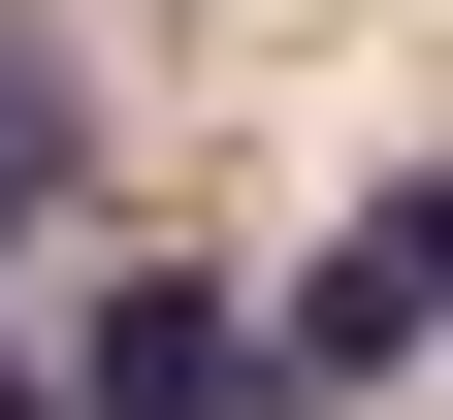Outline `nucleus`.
Listing matches in <instances>:
<instances>
[{
  "instance_id": "obj_3",
  "label": "nucleus",
  "mask_w": 453,
  "mask_h": 420,
  "mask_svg": "<svg viewBox=\"0 0 453 420\" xmlns=\"http://www.w3.org/2000/svg\"><path fill=\"white\" fill-rule=\"evenodd\" d=\"M65 162H97V33L0 0V420H65V388H33V195H65Z\"/></svg>"
},
{
  "instance_id": "obj_2",
  "label": "nucleus",
  "mask_w": 453,
  "mask_h": 420,
  "mask_svg": "<svg viewBox=\"0 0 453 420\" xmlns=\"http://www.w3.org/2000/svg\"><path fill=\"white\" fill-rule=\"evenodd\" d=\"M33 388H65V420H292V388H259V291H195V259H130L97 324H33Z\"/></svg>"
},
{
  "instance_id": "obj_1",
  "label": "nucleus",
  "mask_w": 453,
  "mask_h": 420,
  "mask_svg": "<svg viewBox=\"0 0 453 420\" xmlns=\"http://www.w3.org/2000/svg\"><path fill=\"white\" fill-rule=\"evenodd\" d=\"M421 291H453V195H421V162H357L324 259L259 291V388H292V420H388V388H421Z\"/></svg>"
}]
</instances>
